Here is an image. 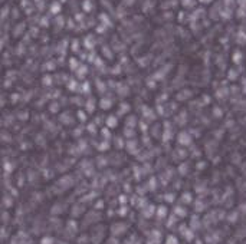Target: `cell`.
<instances>
[{
    "instance_id": "cell-1",
    "label": "cell",
    "mask_w": 246,
    "mask_h": 244,
    "mask_svg": "<svg viewBox=\"0 0 246 244\" xmlns=\"http://www.w3.org/2000/svg\"><path fill=\"white\" fill-rule=\"evenodd\" d=\"M174 215H177V217H186V208H181V207H176L174 208Z\"/></svg>"
},
{
    "instance_id": "cell-2",
    "label": "cell",
    "mask_w": 246,
    "mask_h": 244,
    "mask_svg": "<svg viewBox=\"0 0 246 244\" xmlns=\"http://www.w3.org/2000/svg\"><path fill=\"white\" fill-rule=\"evenodd\" d=\"M166 244H179V241H177V238L174 235H168L167 240H166Z\"/></svg>"
},
{
    "instance_id": "cell-3",
    "label": "cell",
    "mask_w": 246,
    "mask_h": 244,
    "mask_svg": "<svg viewBox=\"0 0 246 244\" xmlns=\"http://www.w3.org/2000/svg\"><path fill=\"white\" fill-rule=\"evenodd\" d=\"M158 217H161V218H164L166 217V207H160L158 210H157V212H156Z\"/></svg>"
},
{
    "instance_id": "cell-4",
    "label": "cell",
    "mask_w": 246,
    "mask_h": 244,
    "mask_svg": "<svg viewBox=\"0 0 246 244\" xmlns=\"http://www.w3.org/2000/svg\"><path fill=\"white\" fill-rule=\"evenodd\" d=\"M108 127H114V125H117V118H108V124H106Z\"/></svg>"
}]
</instances>
